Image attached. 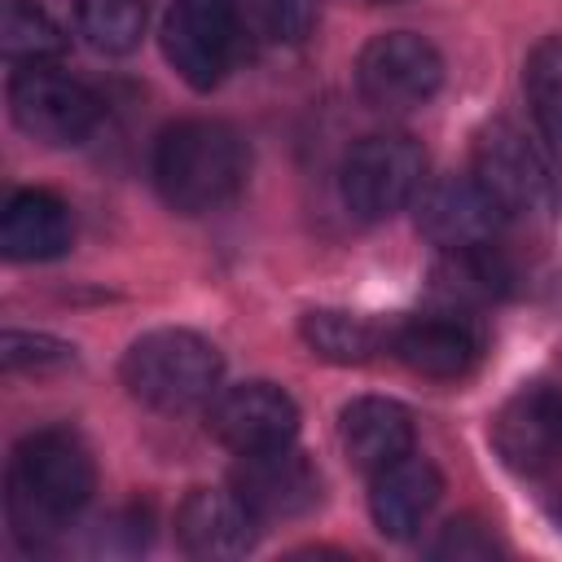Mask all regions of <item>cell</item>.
I'll return each mask as SVG.
<instances>
[{"instance_id":"6da1fadb","label":"cell","mask_w":562,"mask_h":562,"mask_svg":"<svg viewBox=\"0 0 562 562\" xmlns=\"http://www.w3.org/2000/svg\"><path fill=\"white\" fill-rule=\"evenodd\" d=\"M97 483L92 457L70 430H35L9 457L4 509L22 549H48L75 514L88 505Z\"/></svg>"},{"instance_id":"7a4b0ae2","label":"cell","mask_w":562,"mask_h":562,"mask_svg":"<svg viewBox=\"0 0 562 562\" xmlns=\"http://www.w3.org/2000/svg\"><path fill=\"white\" fill-rule=\"evenodd\" d=\"M250 171V149L237 127L220 119H189L162 132L154 149V184L180 215H206L228 206Z\"/></svg>"},{"instance_id":"3957f363","label":"cell","mask_w":562,"mask_h":562,"mask_svg":"<svg viewBox=\"0 0 562 562\" xmlns=\"http://www.w3.org/2000/svg\"><path fill=\"white\" fill-rule=\"evenodd\" d=\"M119 373L132 400L158 413H184L220 391L224 356L193 329H149L123 351Z\"/></svg>"},{"instance_id":"277c9868","label":"cell","mask_w":562,"mask_h":562,"mask_svg":"<svg viewBox=\"0 0 562 562\" xmlns=\"http://www.w3.org/2000/svg\"><path fill=\"white\" fill-rule=\"evenodd\" d=\"M422 176H426V154L413 136L373 132L356 140L351 154L342 158L338 193L356 220L378 224V220H391L422 189Z\"/></svg>"},{"instance_id":"5b68a950","label":"cell","mask_w":562,"mask_h":562,"mask_svg":"<svg viewBox=\"0 0 562 562\" xmlns=\"http://www.w3.org/2000/svg\"><path fill=\"white\" fill-rule=\"evenodd\" d=\"M443 83V57L430 40L413 31L373 35L356 57V88L364 105L382 114H404L426 105Z\"/></svg>"},{"instance_id":"8992f818","label":"cell","mask_w":562,"mask_h":562,"mask_svg":"<svg viewBox=\"0 0 562 562\" xmlns=\"http://www.w3.org/2000/svg\"><path fill=\"white\" fill-rule=\"evenodd\" d=\"M9 110L13 123L44 145H79L101 119L97 92L44 61H31L9 79Z\"/></svg>"},{"instance_id":"52a82bcc","label":"cell","mask_w":562,"mask_h":562,"mask_svg":"<svg viewBox=\"0 0 562 562\" xmlns=\"http://www.w3.org/2000/svg\"><path fill=\"white\" fill-rule=\"evenodd\" d=\"M237 53L233 0H176L162 18V57L193 88L211 92Z\"/></svg>"},{"instance_id":"ba28073f","label":"cell","mask_w":562,"mask_h":562,"mask_svg":"<svg viewBox=\"0 0 562 562\" xmlns=\"http://www.w3.org/2000/svg\"><path fill=\"white\" fill-rule=\"evenodd\" d=\"M474 180L501 202L505 215H531L549 202V167L540 149L505 119L474 136Z\"/></svg>"},{"instance_id":"9c48e42d","label":"cell","mask_w":562,"mask_h":562,"mask_svg":"<svg viewBox=\"0 0 562 562\" xmlns=\"http://www.w3.org/2000/svg\"><path fill=\"white\" fill-rule=\"evenodd\" d=\"M206 430L237 457L281 448L299 435V404L277 382H237L211 400Z\"/></svg>"},{"instance_id":"30bf717a","label":"cell","mask_w":562,"mask_h":562,"mask_svg":"<svg viewBox=\"0 0 562 562\" xmlns=\"http://www.w3.org/2000/svg\"><path fill=\"white\" fill-rule=\"evenodd\" d=\"M487 439L514 474L549 470L553 461H562V391L527 386V391L509 395L496 408Z\"/></svg>"},{"instance_id":"8fae6325","label":"cell","mask_w":562,"mask_h":562,"mask_svg":"<svg viewBox=\"0 0 562 562\" xmlns=\"http://www.w3.org/2000/svg\"><path fill=\"white\" fill-rule=\"evenodd\" d=\"M233 492L250 505L259 522L303 518L321 501V474L299 448L281 443L263 452H241V461L233 465Z\"/></svg>"},{"instance_id":"7c38bea8","label":"cell","mask_w":562,"mask_h":562,"mask_svg":"<svg viewBox=\"0 0 562 562\" xmlns=\"http://www.w3.org/2000/svg\"><path fill=\"white\" fill-rule=\"evenodd\" d=\"M509 215L474 176H443L417 202V233L439 250L487 246Z\"/></svg>"},{"instance_id":"4fadbf2b","label":"cell","mask_w":562,"mask_h":562,"mask_svg":"<svg viewBox=\"0 0 562 562\" xmlns=\"http://www.w3.org/2000/svg\"><path fill=\"white\" fill-rule=\"evenodd\" d=\"M259 518L237 492L193 487L176 509V540L189 558H241L255 549Z\"/></svg>"},{"instance_id":"5bb4252c","label":"cell","mask_w":562,"mask_h":562,"mask_svg":"<svg viewBox=\"0 0 562 562\" xmlns=\"http://www.w3.org/2000/svg\"><path fill=\"white\" fill-rule=\"evenodd\" d=\"M386 347L400 364H408L422 378H461L479 360V334L457 312L413 316L386 334Z\"/></svg>"},{"instance_id":"9a60e30c","label":"cell","mask_w":562,"mask_h":562,"mask_svg":"<svg viewBox=\"0 0 562 562\" xmlns=\"http://www.w3.org/2000/svg\"><path fill=\"white\" fill-rule=\"evenodd\" d=\"M443 492V479L439 470L426 461V457H413L404 452L400 461L382 465L373 474V487H369V514H373V527L386 536V540H408L426 514L435 509Z\"/></svg>"},{"instance_id":"2e32d148","label":"cell","mask_w":562,"mask_h":562,"mask_svg":"<svg viewBox=\"0 0 562 562\" xmlns=\"http://www.w3.org/2000/svg\"><path fill=\"white\" fill-rule=\"evenodd\" d=\"M338 443L356 470L378 474L413 448V417L386 395H360L338 413Z\"/></svg>"},{"instance_id":"e0dca14e","label":"cell","mask_w":562,"mask_h":562,"mask_svg":"<svg viewBox=\"0 0 562 562\" xmlns=\"http://www.w3.org/2000/svg\"><path fill=\"white\" fill-rule=\"evenodd\" d=\"M75 220L70 206L48 189H22L9 198L0 220V250L13 263H40L70 250Z\"/></svg>"},{"instance_id":"ac0fdd59","label":"cell","mask_w":562,"mask_h":562,"mask_svg":"<svg viewBox=\"0 0 562 562\" xmlns=\"http://www.w3.org/2000/svg\"><path fill=\"white\" fill-rule=\"evenodd\" d=\"M299 338L307 342L312 356L329 360V364H364L386 347V334L356 312L342 307H312L299 321Z\"/></svg>"},{"instance_id":"d6986e66","label":"cell","mask_w":562,"mask_h":562,"mask_svg":"<svg viewBox=\"0 0 562 562\" xmlns=\"http://www.w3.org/2000/svg\"><path fill=\"white\" fill-rule=\"evenodd\" d=\"M509 268L505 259L487 246H470V250H448V259L435 268V294L443 303H487L501 299L509 290Z\"/></svg>"},{"instance_id":"ffe728a7","label":"cell","mask_w":562,"mask_h":562,"mask_svg":"<svg viewBox=\"0 0 562 562\" xmlns=\"http://www.w3.org/2000/svg\"><path fill=\"white\" fill-rule=\"evenodd\" d=\"M522 88H527L531 114L540 123V136L549 140L553 158L562 162V35H544L527 53Z\"/></svg>"},{"instance_id":"44dd1931","label":"cell","mask_w":562,"mask_h":562,"mask_svg":"<svg viewBox=\"0 0 562 562\" xmlns=\"http://www.w3.org/2000/svg\"><path fill=\"white\" fill-rule=\"evenodd\" d=\"M75 26L97 53L123 57L145 35V0H75Z\"/></svg>"},{"instance_id":"7402d4cb","label":"cell","mask_w":562,"mask_h":562,"mask_svg":"<svg viewBox=\"0 0 562 562\" xmlns=\"http://www.w3.org/2000/svg\"><path fill=\"white\" fill-rule=\"evenodd\" d=\"M0 48L9 61H48L66 53L61 26L31 0H0Z\"/></svg>"},{"instance_id":"603a6c76","label":"cell","mask_w":562,"mask_h":562,"mask_svg":"<svg viewBox=\"0 0 562 562\" xmlns=\"http://www.w3.org/2000/svg\"><path fill=\"white\" fill-rule=\"evenodd\" d=\"M246 13L268 44H303L316 31V0H246Z\"/></svg>"},{"instance_id":"cb8c5ba5","label":"cell","mask_w":562,"mask_h":562,"mask_svg":"<svg viewBox=\"0 0 562 562\" xmlns=\"http://www.w3.org/2000/svg\"><path fill=\"white\" fill-rule=\"evenodd\" d=\"M0 360L4 369L13 373H48V369H66L75 364V347L53 338V334H22V329H9L0 338Z\"/></svg>"},{"instance_id":"d4e9b609","label":"cell","mask_w":562,"mask_h":562,"mask_svg":"<svg viewBox=\"0 0 562 562\" xmlns=\"http://www.w3.org/2000/svg\"><path fill=\"white\" fill-rule=\"evenodd\" d=\"M496 553V540L483 531L479 518H452L443 522L439 540L430 544V558H492Z\"/></svg>"},{"instance_id":"484cf974","label":"cell","mask_w":562,"mask_h":562,"mask_svg":"<svg viewBox=\"0 0 562 562\" xmlns=\"http://www.w3.org/2000/svg\"><path fill=\"white\" fill-rule=\"evenodd\" d=\"M549 514H553V522L562 527V487H553V496H549Z\"/></svg>"}]
</instances>
